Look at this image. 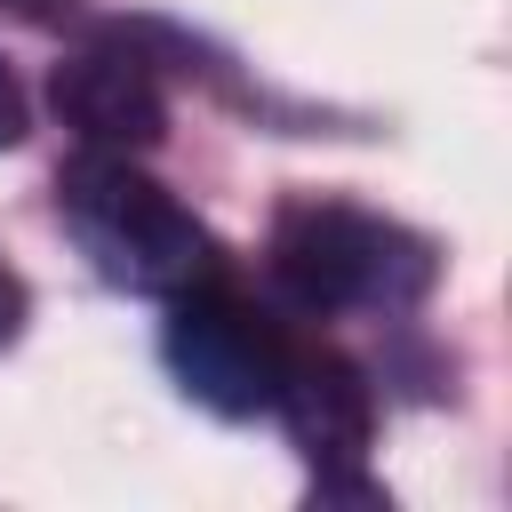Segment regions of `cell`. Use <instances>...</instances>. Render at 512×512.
<instances>
[{
	"label": "cell",
	"mask_w": 512,
	"mask_h": 512,
	"mask_svg": "<svg viewBox=\"0 0 512 512\" xmlns=\"http://www.w3.org/2000/svg\"><path fill=\"white\" fill-rule=\"evenodd\" d=\"M24 128H32V104H24L16 72L0 64V152H8V144H24Z\"/></svg>",
	"instance_id": "8992f818"
},
{
	"label": "cell",
	"mask_w": 512,
	"mask_h": 512,
	"mask_svg": "<svg viewBox=\"0 0 512 512\" xmlns=\"http://www.w3.org/2000/svg\"><path fill=\"white\" fill-rule=\"evenodd\" d=\"M160 304H168V320H160L168 376L216 416H264L280 392V368H288V328L264 304H248L224 272H208Z\"/></svg>",
	"instance_id": "3957f363"
},
{
	"label": "cell",
	"mask_w": 512,
	"mask_h": 512,
	"mask_svg": "<svg viewBox=\"0 0 512 512\" xmlns=\"http://www.w3.org/2000/svg\"><path fill=\"white\" fill-rule=\"evenodd\" d=\"M56 208H64V232L80 240V256L112 288L176 296V288H192V280L216 272L208 224L168 184H152L128 152H80L56 176Z\"/></svg>",
	"instance_id": "6da1fadb"
},
{
	"label": "cell",
	"mask_w": 512,
	"mask_h": 512,
	"mask_svg": "<svg viewBox=\"0 0 512 512\" xmlns=\"http://www.w3.org/2000/svg\"><path fill=\"white\" fill-rule=\"evenodd\" d=\"M272 272L304 312H408L440 256L392 216L344 208V200H296L272 224Z\"/></svg>",
	"instance_id": "7a4b0ae2"
},
{
	"label": "cell",
	"mask_w": 512,
	"mask_h": 512,
	"mask_svg": "<svg viewBox=\"0 0 512 512\" xmlns=\"http://www.w3.org/2000/svg\"><path fill=\"white\" fill-rule=\"evenodd\" d=\"M56 120L80 136V152H152L168 136V96L160 72L136 48H80L48 80Z\"/></svg>",
	"instance_id": "277c9868"
},
{
	"label": "cell",
	"mask_w": 512,
	"mask_h": 512,
	"mask_svg": "<svg viewBox=\"0 0 512 512\" xmlns=\"http://www.w3.org/2000/svg\"><path fill=\"white\" fill-rule=\"evenodd\" d=\"M272 416L288 424V440L304 448V464H320V480L352 472L376 440V392L368 376L328 352V344H288V368H280V392H272Z\"/></svg>",
	"instance_id": "5b68a950"
},
{
	"label": "cell",
	"mask_w": 512,
	"mask_h": 512,
	"mask_svg": "<svg viewBox=\"0 0 512 512\" xmlns=\"http://www.w3.org/2000/svg\"><path fill=\"white\" fill-rule=\"evenodd\" d=\"M16 328H24V288H16V272L0 264V344H8Z\"/></svg>",
	"instance_id": "52a82bcc"
}]
</instances>
